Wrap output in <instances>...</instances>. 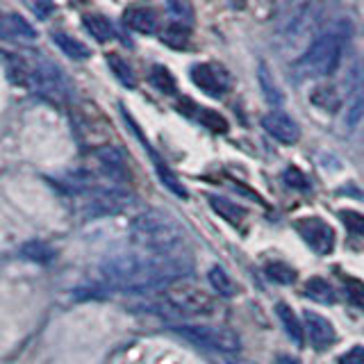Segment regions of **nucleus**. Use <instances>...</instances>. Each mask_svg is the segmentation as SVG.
I'll use <instances>...</instances> for the list:
<instances>
[{
  "label": "nucleus",
  "mask_w": 364,
  "mask_h": 364,
  "mask_svg": "<svg viewBox=\"0 0 364 364\" xmlns=\"http://www.w3.org/2000/svg\"><path fill=\"white\" fill-rule=\"evenodd\" d=\"M193 271V262L180 250L171 253H117L102 259L100 276L109 287L123 291H146L168 287Z\"/></svg>",
  "instance_id": "nucleus-1"
},
{
  "label": "nucleus",
  "mask_w": 364,
  "mask_h": 364,
  "mask_svg": "<svg viewBox=\"0 0 364 364\" xmlns=\"http://www.w3.org/2000/svg\"><path fill=\"white\" fill-rule=\"evenodd\" d=\"M350 39V23L346 18L330 21L316 32L312 43L296 62V71L301 77H326L337 71Z\"/></svg>",
  "instance_id": "nucleus-2"
},
{
  "label": "nucleus",
  "mask_w": 364,
  "mask_h": 364,
  "mask_svg": "<svg viewBox=\"0 0 364 364\" xmlns=\"http://www.w3.org/2000/svg\"><path fill=\"white\" fill-rule=\"evenodd\" d=\"M130 235L136 246L153 253H171L185 244V230L171 214L162 210H146L130 221Z\"/></svg>",
  "instance_id": "nucleus-3"
},
{
  "label": "nucleus",
  "mask_w": 364,
  "mask_h": 364,
  "mask_svg": "<svg viewBox=\"0 0 364 364\" xmlns=\"http://www.w3.org/2000/svg\"><path fill=\"white\" fill-rule=\"evenodd\" d=\"M162 299L166 305L173 307V312L178 314H189V316H210L214 312V299L196 287L193 282L178 280L173 284L164 287Z\"/></svg>",
  "instance_id": "nucleus-4"
},
{
  "label": "nucleus",
  "mask_w": 364,
  "mask_h": 364,
  "mask_svg": "<svg viewBox=\"0 0 364 364\" xmlns=\"http://www.w3.org/2000/svg\"><path fill=\"white\" fill-rule=\"evenodd\" d=\"M176 333L189 339L191 344L210 348V350H221V353H235L242 346V339L237 333H232L225 326H198V323H187L178 326Z\"/></svg>",
  "instance_id": "nucleus-5"
},
{
  "label": "nucleus",
  "mask_w": 364,
  "mask_h": 364,
  "mask_svg": "<svg viewBox=\"0 0 364 364\" xmlns=\"http://www.w3.org/2000/svg\"><path fill=\"white\" fill-rule=\"evenodd\" d=\"M294 230L299 232V237L316 255H330L335 250V244H337L335 230L328 221L321 219V216H303V219L294 223Z\"/></svg>",
  "instance_id": "nucleus-6"
},
{
  "label": "nucleus",
  "mask_w": 364,
  "mask_h": 364,
  "mask_svg": "<svg viewBox=\"0 0 364 364\" xmlns=\"http://www.w3.org/2000/svg\"><path fill=\"white\" fill-rule=\"evenodd\" d=\"M189 75H191V82L212 98H219L230 89V75H228V71L219 64H210V62L193 64Z\"/></svg>",
  "instance_id": "nucleus-7"
},
{
  "label": "nucleus",
  "mask_w": 364,
  "mask_h": 364,
  "mask_svg": "<svg viewBox=\"0 0 364 364\" xmlns=\"http://www.w3.org/2000/svg\"><path fill=\"white\" fill-rule=\"evenodd\" d=\"M132 205V196L121 189H89L87 212L91 216H107L125 212Z\"/></svg>",
  "instance_id": "nucleus-8"
},
{
  "label": "nucleus",
  "mask_w": 364,
  "mask_h": 364,
  "mask_svg": "<svg viewBox=\"0 0 364 364\" xmlns=\"http://www.w3.org/2000/svg\"><path fill=\"white\" fill-rule=\"evenodd\" d=\"M34 66V89L39 94L53 96V98H64L68 94V82L64 73L60 71V66H55L53 62H37Z\"/></svg>",
  "instance_id": "nucleus-9"
},
{
  "label": "nucleus",
  "mask_w": 364,
  "mask_h": 364,
  "mask_svg": "<svg viewBox=\"0 0 364 364\" xmlns=\"http://www.w3.org/2000/svg\"><path fill=\"white\" fill-rule=\"evenodd\" d=\"M262 128L267 130V134H271L273 139L284 144V146H291L301 139V128L299 123H296L289 114L284 112H269L264 114V119H262Z\"/></svg>",
  "instance_id": "nucleus-10"
},
{
  "label": "nucleus",
  "mask_w": 364,
  "mask_h": 364,
  "mask_svg": "<svg viewBox=\"0 0 364 364\" xmlns=\"http://www.w3.org/2000/svg\"><path fill=\"white\" fill-rule=\"evenodd\" d=\"M303 321H305V333L310 335V341L316 350H326L337 341V330L326 316L307 310L303 314Z\"/></svg>",
  "instance_id": "nucleus-11"
},
{
  "label": "nucleus",
  "mask_w": 364,
  "mask_h": 364,
  "mask_svg": "<svg viewBox=\"0 0 364 364\" xmlns=\"http://www.w3.org/2000/svg\"><path fill=\"white\" fill-rule=\"evenodd\" d=\"M3 66H5L7 80L11 85L34 89V66L30 62H26L18 55L3 53Z\"/></svg>",
  "instance_id": "nucleus-12"
},
{
  "label": "nucleus",
  "mask_w": 364,
  "mask_h": 364,
  "mask_svg": "<svg viewBox=\"0 0 364 364\" xmlns=\"http://www.w3.org/2000/svg\"><path fill=\"white\" fill-rule=\"evenodd\" d=\"M98 164L105 168V173L114 182H125L128 178V164H125V157L117 146H102L100 151H96Z\"/></svg>",
  "instance_id": "nucleus-13"
},
{
  "label": "nucleus",
  "mask_w": 364,
  "mask_h": 364,
  "mask_svg": "<svg viewBox=\"0 0 364 364\" xmlns=\"http://www.w3.org/2000/svg\"><path fill=\"white\" fill-rule=\"evenodd\" d=\"M0 34L3 39L7 41H23V43H30L37 39V32L30 26L26 18H21L18 14H5L3 23H0Z\"/></svg>",
  "instance_id": "nucleus-14"
},
{
  "label": "nucleus",
  "mask_w": 364,
  "mask_h": 364,
  "mask_svg": "<svg viewBox=\"0 0 364 364\" xmlns=\"http://www.w3.org/2000/svg\"><path fill=\"white\" fill-rule=\"evenodd\" d=\"M123 21L130 30L141 34H153L157 30V16L151 7H141V5L128 7L123 11Z\"/></svg>",
  "instance_id": "nucleus-15"
},
{
  "label": "nucleus",
  "mask_w": 364,
  "mask_h": 364,
  "mask_svg": "<svg viewBox=\"0 0 364 364\" xmlns=\"http://www.w3.org/2000/svg\"><path fill=\"white\" fill-rule=\"evenodd\" d=\"M276 314H278V318L282 321L287 337L294 341L296 346H303V341H305V328L301 323V318L296 316V312L291 310L287 303H278L276 305Z\"/></svg>",
  "instance_id": "nucleus-16"
},
{
  "label": "nucleus",
  "mask_w": 364,
  "mask_h": 364,
  "mask_svg": "<svg viewBox=\"0 0 364 364\" xmlns=\"http://www.w3.org/2000/svg\"><path fill=\"white\" fill-rule=\"evenodd\" d=\"M210 208L221 216V219H225L230 225L239 228V225H244L246 221V216L248 212L242 208V205H237L232 200H228V198H221V196H210Z\"/></svg>",
  "instance_id": "nucleus-17"
},
{
  "label": "nucleus",
  "mask_w": 364,
  "mask_h": 364,
  "mask_svg": "<svg viewBox=\"0 0 364 364\" xmlns=\"http://www.w3.org/2000/svg\"><path fill=\"white\" fill-rule=\"evenodd\" d=\"M82 26H85V30L91 34V37H94L96 41H100V43L112 41L114 37H117V30H114L109 18L100 16V14H85L82 16Z\"/></svg>",
  "instance_id": "nucleus-18"
},
{
  "label": "nucleus",
  "mask_w": 364,
  "mask_h": 364,
  "mask_svg": "<svg viewBox=\"0 0 364 364\" xmlns=\"http://www.w3.org/2000/svg\"><path fill=\"white\" fill-rule=\"evenodd\" d=\"M53 41L60 46V50L64 53V55H68L71 60H77V62H82V60H89V55H91V50L87 48V46L80 41V39H75V37H68V34H64V32H55L53 34Z\"/></svg>",
  "instance_id": "nucleus-19"
},
{
  "label": "nucleus",
  "mask_w": 364,
  "mask_h": 364,
  "mask_svg": "<svg viewBox=\"0 0 364 364\" xmlns=\"http://www.w3.org/2000/svg\"><path fill=\"white\" fill-rule=\"evenodd\" d=\"M153 155V164H155V171H157V176H159V180H162V185L166 187V189H171L176 193V196H180V198H187L189 196V191L185 189V185H182V182L178 180V176L173 173V171H171L162 159H159L155 153H151Z\"/></svg>",
  "instance_id": "nucleus-20"
},
{
  "label": "nucleus",
  "mask_w": 364,
  "mask_h": 364,
  "mask_svg": "<svg viewBox=\"0 0 364 364\" xmlns=\"http://www.w3.org/2000/svg\"><path fill=\"white\" fill-rule=\"evenodd\" d=\"M107 64H109L112 73L117 75V80H119V82H121L123 87H130V89L136 87V75H134V71H132V66H130L128 62H125L119 53L107 55Z\"/></svg>",
  "instance_id": "nucleus-21"
},
{
  "label": "nucleus",
  "mask_w": 364,
  "mask_h": 364,
  "mask_svg": "<svg viewBox=\"0 0 364 364\" xmlns=\"http://www.w3.org/2000/svg\"><path fill=\"white\" fill-rule=\"evenodd\" d=\"M210 282H212L214 291H216V294H221V296H225V299H230V296L237 294V284H235V280L230 278V273H228V271H225L223 267H219V264H214V267L210 269Z\"/></svg>",
  "instance_id": "nucleus-22"
},
{
  "label": "nucleus",
  "mask_w": 364,
  "mask_h": 364,
  "mask_svg": "<svg viewBox=\"0 0 364 364\" xmlns=\"http://www.w3.org/2000/svg\"><path fill=\"white\" fill-rule=\"evenodd\" d=\"M305 296L316 303H335V289L323 278H310L305 282Z\"/></svg>",
  "instance_id": "nucleus-23"
},
{
  "label": "nucleus",
  "mask_w": 364,
  "mask_h": 364,
  "mask_svg": "<svg viewBox=\"0 0 364 364\" xmlns=\"http://www.w3.org/2000/svg\"><path fill=\"white\" fill-rule=\"evenodd\" d=\"M21 257L23 259H30V262H37V264H46L55 257V250L50 246H46L43 242H28L21 246Z\"/></svg>",
  "instance_id": "nucleus-24"
},
{
  "label": "nucleus",
  "mask_w": 364,
  "mask_h": 364,
  "mask_svg": "<svg viewBox=\"0 0 364 364\" xmlns=\"http://www.w3.org/2000/svg\"><path fill=\"white\" fill-rule=\"evenodd\" d=\"M312 102L316 107H321L323 112H337L341 105V98L333 87H318L312 94Z\"/></svg>",
  "instance_id": "nucleus-25"
},
{
  "label": "nucleus",
  "mask_w": 364,
  "mask_h": 364,
  "mask_svg": "<svg viewBox=\"0 0 364 364\" xmlns=\"http://www.w3.org/2000/svg\"><path fill=\"white\" fill-rule=\"evenodd\" d=\"M151 82L162 91V94H173L176 91V77L171 75L166 66H153L151 68Z\"/></svg>",
  "instance_id": "nucleus-26"
},
{
  "label": "nucleus",
  "mask_w": 364,
  "mask_h": 364,
  "mask_svg": "<svg viewBox=\"0 0 364 364\" xmlns=\"http://www.w3.org/2000/svg\"><path fill=\"white\" fill-rule=\"evenodd\" d=\"M198 121L205 125V128H210L212 132H228V121L221 117L219 112H214V109H210V107H198Z\"/></svg>",
  "instance_id": "nucleus-27"
},
{
  "label": "nucleus",
  "mask_w": 364,
  "mask_h": 364,
  "mask_svg": "<svg viewBox=\"0 0 364 364\" xmlns=\"http://www.w3.org/2000/svg\"><path fill=\"white\" fill-rule=\"evenodd\" d=\"M267 278L273 280V282H280V284H289L296 280V271L291 267H287L284 262H271L267 264Z\"/></svg>",
  "instance_id": "nucleus-28"
},
{
  "label": "nucleus",
  "mask_w": 364,
  "mask_h": 364,
  "mask_svg": "<svg viewBox=\"0 0 364 364\" xmlns=\"http://www.w3.org/2000/svg\"><path fill=\"white\" fill-rule=\"evenodd\" d=\"M344 289H346V301L364 312V282L358 278H344Z\"/></svg>",
  "instance_id": "nucleus-29"
},
{
  "label": "nucleus",
  "mask_w": 364,
  "mask_h": 364,
  "mask_svg": "<svg viewBox=\"0 0 364 364\" xmlns=\"http://www.w3.org/2000/svg\"><path fill=\"white\" fill-rule=\"evenodd\" d=\"M164 43L173 46V48H185L189 43V28L182 26V23H173V26H168V30L164 32Z\"/></svg>",
  "instance_id": "nucleus-30"
},
{
  "label": "nucleus",
  "mask_w": 364,
  "mask_h": 364,
  "mask_svg": "<svg viewBox=\"0 0 364 364\" xmlns=\"http://www.w3.org/2000/svg\"><path fill=\"white\" fill-rule=\"evenodd\" d=\"M259 85H262V89H264V96H267V100L269 102H278L282 100L280 98V91H278V87H276V82L271 80V75H269V71H267V66H259Z\"/></svg>",
  "instance_id": "nucleus-31"
},
{
  "label": "nucleus",
  "mask_w": 364,
  "mask_h": 364,
  "mask_svg": "<svg viewBox=\"0 0 364 364\" xmlns=\"http://www.w3.org/2000/svg\"><path fill=\"white\" fill-rule=\"evenodd\" d=\"M339 219L344 221V225L348 228L350 232L364 235V214L353 212V210H341V212H339Z\"/></svg>",
  "instance_id": "nucleus-32"
},
{
  "label": "nucleus",
  "mask_w": 364,
  "mask_h": 364,
  "mask_svg": "<svg viewBox=\"0 0 364 364\" xmlns=\"http://www.w3.org/2000/svg\"><path fill=\"white\" fill-rule=\"evenodd\" d=\"M282 178H284V182H287V185L294 187V189H310V180H307V176L301 173V171L296 168V166H291V168L284 171Z\"/></svg>",
  "instance_id": "nucleus-33"
},
{
  "label": "nucleus",
  "mask_w": 364,
  "mask_h": 364,
  "mask_svg": "<svg viewBox=\"0 0 364 364\" xmlns=\"http://www.w3.org/2000/svg\"><path fill=\"white\" fill-rule=\"evenodd\" d=\"M168 11H173V18H178V23H182V21H191V7L189 5H185V3H171L168 5Z\"/></svg>",
  "instance_id": "nucleus-34"
},
{
  "label": "nucleus",
  "mask_w": 364,
  "mask_h": 364,
  "mask_svg": "<svg viewBox=\"0 0 364 364\" xmlns=\"http://www.w3.org/2000/svg\"><path fill=\"white\" fill-rule=\"evenodd\" d=\"M339 364H364V348L362 346L350 348L346 355L339 358Z\"/></svg>",
  "instance_id": "nucleus-35"
},
{
  "label": "nucleus",
  "mask_w": 364,
  "mask_h": 364,
  "mask_svg": "<svg viewBox=\"0 0 364 364\" xmlns=\"http://www.w3.org/2000/svg\"><path fill=\"white\" fill-rule=\"evenodd\" d=\"M30 7H32V11H34V14H37L39 18H48V14L55 9L50 3H37V5H30Z\"/></svg>",
  "instance_id": "nucleus-36"
},
{
  "label": "nucleus",
  "mask_w": 364,
  "mask_h": 364,
  "mask_svg": "<svg viewBox=\"0 0 364 364\" xmlns=\"http://www.w3.org/2000/svg\"><path fill=\"white\" fill-rule=\"evenodd\" d=\"M278 364H303V362L291 355H278Z\"/></svg>",
  "instance_id": "nucleus-37"
},
{
  "label": "nucleus",
  "mask_w": 364,
  "mask_h": 364,
  "mask_svg": "<svg viewBox=\"0 0 364 364\" xmlns=\"http://www.w3.org/2000/svg\"><path fill=\"white\" fill-rule=\"evenodd\" d=\"M230 364H250V362H230Z\"/></svg>",
  "instance_id": "nucleus-38"
}]
</instances>
